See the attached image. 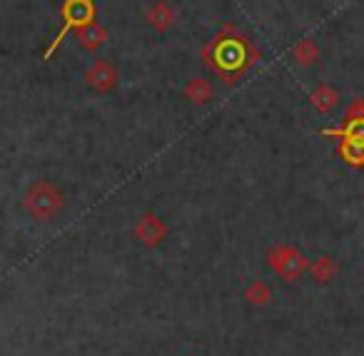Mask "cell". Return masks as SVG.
I'll list each match as a JSON object with an SVG mask.
<instances>
[{"label":"cell","mask_w":364,"mask_h":356,"mask_svg":"<svg viewBox=\"0 0 364 356\" xmlns=\"http://www.w3.org/2000/svg\"><path fill=\"white\" fill-rule=\"evenodd\" d=\"M203 60L223 77L225 85H235L259 60V50L235 26H225L203 48Z\"/></svg>","instance_id":"cell-1"},{"label":"cell","mask_w":364,"mask_h":356,"mask_svg":"<svg viewBox=\"0 0 364 356\" xmlns=\"http://www.w3.org/2000/svg\"><path fill=\"white\" fill-rule=\"evenodd\" d=\"M63 205V192L48 180H36L23 195V207L36 222H53L60 215Z\"/></svg>","instance_id":"cell-2"},{"label":"cell","mask_w":364,"mask_h":356,"mask_svg":"<svg viewBox=\"0 0 364 356\" xmlns=\"http://www.w3.org/2000/svg\"><path fill=\"white\" fill-rule=\"evenodd\" d=\"M60 18H63V28L58 31L55 41H53L50 48L46 50V60H50V58L55 55V50L60 48V43L65 41L68 33L77 31V28L95 21V3H92V0H65L60 8Z\"/></svg>","instance_id":"cell-3"},{"label":"cell","mask_w":364,"mask_h":356,"mask_svg":"<svg viewBox=\"0 0 364 356\" xmlns=\"http://www.w3.org/2000/svg\"><path fill=\"white\" fill-rule=\"evenodd\" d=\"M267 264L284 281H297L309 269V259L292 244H274L267 252Z\"/></svg>","instance_id":"cell-4"},{"label":"cell","mask_w":364,"mask_h":356,"mask_svg":"<svg viewBox=\"0 0 364 356\" xmlns=\"http://www.w3.org/2000/svg\"><path fill=\"white\" fill-rule=\"evenodd\" d=\"M324 137H339V140H357L364 142V100L357 97L344 112L342 127L337 130H322Z\"/></svg>","instance_id":"cell-5"},{"label":"cell","mask_w":364,"mask_h":356,"mask_svg":"<svg viewBox=\"0 0 364 356\" xmlns=\"http://www.w3.org/2000/svg\"><path fill=\"white\" fill-rule=\"evenodd\" d=\"M85 85L95 92H110L117 85V68L110 60H95L85 70Z\"/></svg>","instance_id":"cell-6"},{"label":"cell","mask_w":364,"mask_h":356,"mask_svg":"<svg viewBox=\"0 0 364 356\" xmlns=\"http://www.w3.org/2000/svg\"><path fill=\"white\" fill-rule=\"evenodd\" d=\"M135 234H137V239H140L142 247L155 249V247H160L162 239L167 237V225L155 215V212H147V215H142L140 222H137Z\"/></svg>","instance_id":"cell-7"},{"label":"cell","mask_w":364,"mask_h":356,"mask_svg":"<svg viewBox=\"0 0 364 356\" xmlns=\"http://www.w3.org/2000/svg\"><path fill=\"white\" fill-rule=\"evenodd\" d=\"M75 36H77V43H80L85 50H97V48L105 45V41H107V31L95 21L87 23V26H82V28H77Z\"/></svg>","instance_id":"cell-8"},{"label":"cell","mask_w":364,"mask_h":356,"mask_svg":"<svg viewBox=\"0 0 364 356\" xmlns=\"http://www.w3.org/2000/svg\"><path fill=\"white\" fill-rule=\"evenodd\" d=\"M145 18L157 33H165L167 28H172V23H175V11L167 6L165 0H157V3L150 6V11L145 13Z\"/></svg>","instance_id":"cell-9"},{"label":"cell","mask_w":364,"mask_h":356,"mask_svg":"<svg viewBox=\"0 0 364 356\" xmlns=\"http://www.w3.org/2000/svg\"><path fill=\"white\" fill-rule=\"evenodd\" d=\"M309 102H312V107L317 112H322V115H329V112L334 110V107L339 105V92L334 90L332 85H319L312 90V95H309Z\"/></svg>","instance_id":"cell-10"},{"label":"cell","mask_w":364,"mask_h":356,"mask_svg":"<svg viewBox=\"0 0 364 356\" xmlns=\"http://www.w3.org/2000/svg\"><path fill=\"white\" fill-rule=\"evenodd\" d=\"M337 271H339V264L332 257H319V259H314L312 264H309V274H312V279L317 281V284H329V281L337 276Z\"/></svg>","instance_id":"cell-11"},{"label":"cell","mask_w":364,"mask_h":356,"mask_svg":"<svg viewBox=\"0 0 364 356\" xmlns=\"http://www.w3.org/2000/svg\"><path fill=\"white\" fill-rule=\"evenodd\" d=\"M185 97H188L193 105H205V102L213 97V85H210L205 77H193V80L185 85Z\"/></svg>","instance_id":"cell-12"},{"label":"cell","mask_w":364,"mask_h":356,"mask_svg":"<svg viewBox=\"0 0 364 356\" xmlns=\"http://www.w3.org/2000/svg\"><path fill=\"white\" fill-rule=\"evenodd\" d=\"M339 157H342L347 165L352 167H364V142H357V140H339V147H337Z\"/></svg>","instance_id":"cell-13"},{"label":"cell","mask_w":364,"mask_h":356,"mask_svg":"<svg viewBox=\"0 0 364 356\" xmlns=\"http://www.w3.org/2000/svg\"><path fill=\"white\" fill-rule=\"evenodd\" d=\"M292 58H294V63L297 65H302V68H307V65H314V63L319 60V48H317V43L314 41H299L297 45L292 48Z\"/></svg>","instance_id":"cell-14"},{"label":"cell","mask_w":364,"mask_h":356,"mask_svg":"<svg viewBox=\"0 0 364 356\" xmlns=\"http://www.w3.org/2000/svg\"><path fill=\"white\" fill-rule=\"evenodd\" d=\"M245 299H247L250 304H255V306H264V304H269V301H272V289H269L264 281L255 279V281H250V284L245 286Z\"/></svg>","instance_id":"cell-15"}]
</instances>
